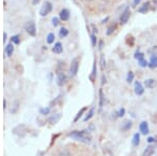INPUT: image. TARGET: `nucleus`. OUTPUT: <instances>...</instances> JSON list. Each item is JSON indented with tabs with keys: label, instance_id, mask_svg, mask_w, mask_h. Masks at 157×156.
I'll list each match as a JSON object with an SVG mask.
<instances>
[{
	"label": "nucleus",
	"instance_id": "f257e3e1",
	"mask_svg": "<svg viewBox=\"0 0 157 156\" xmlns=\"http://www.w3.org/2000/svg\"><path fill=\"white\" fill-rule=\"evenodd\" d=\"M68 136L84 144H90L92 139L91 134H90V132L88 131V130H81V131L75 130V131L70 132V133L68 134Z\"/></svg>",
	"mask_w": 157,
	"mask_h": 156
},
{
	"label": "nucleus",
	"instance_id": "f03ea898",
	"mask_svg": "<svg viewBox=\"0 0 157 156\" xmlns=\"http://www.w3.org/2000/svg\"><path fill=\"white\" fill-rule=\"evenodd\" d=\"M51 9H52L51 2L45 1L44 3H43V5H42V8L40 9V15H41L42 17H45V16H47L49 13H51Z\"/></svg>",
	"mask_w": 157,
	"mask_h": 156
},
{
	"label": "nucleus",
	"instance_id": "7ed1b4c3",
	"mask_svg": "<svg viewBox=\"0 0 157 156\" xmlns=\"http://www.w3.org/2000/svg\"><path fill=\"white\" fill-rule=\"evenodd\" d=\"M24 28H25L26 32L30 35V36H33V37L36 36L37 30H36V25H35V23L33 22V21H28V22H26L25 25H24Z\"/></svg>",
	"mask_w": 157,
	"mask_h": 156
},
{
	"label": "nucleus",
	"instance_id": "20e7f679",
	"mask_svg": "<svg viewBox=\"0 0 157 156\" xmlns=\"http://www.w3.org/2000/svg\"><path fill=\"white\" fill-rule=\"evenodd\" d=\"M56 82H57V85H58V86H64V85L67 83V75L64 74L63 71L58 72Z\"/></svg>",
	"mask_w": 157,
	"mask_h": 156
},
{
	"label": "nucleus",
	"instance_id": "39448f33",
	"mask_svg": "<svg viewBox=\"0 0 157 156\" xmlns=\"http://www.w3.org/2000/svg\"><path fill=\"white\" fill-rule=\"evenodd\" d=\"M130 15H131V11H130L129 8H127L120 16V24H125V23H127L128 20H129V18H130Z\"/></svg>",
	"mask_w": 157,
	"mask_h": 156
},
{
	"label": "nucleus",
	"instance_id": "423d86ee",
	"mask_svg": "<svg viewBox=\"0 0 157 156\" xmlns=\"http://www.w3.org/2000/svg\"><path fill=\"white\" fill-rule=\"evenodd\" d=\"M138 129H139L140 134H142V135H148L149 132H150V128H149L148 122H146V120H142V122L139 124Z\"/></svg>",
	"mask_w": 157,
	"mask_h": 156
},
{
	"label": "nucleus",
	"instance_id": "0eeeda50",
	"mask_svg": "<svg viewBox=\"0 0 157 156\" xmlns=\"http://www.w3.org/2000/svg\"><path fill=\"white\" fill-rule=\"evenodd\" d=\"M78 70V59L75 58L71 61V64H70V75H72V77L77 75Z\"/></svg>",
	"mask_w": 157,
	"mask_h": 156
},
{
	"label": "nucleus",
	"instance_id": "6e6552de",
	"mask_svg": "<svg viewBox=\"0 0 157 156\" xmlns=\"http://www.w3.org/2000/svg\"><path fill=\"white\" fill-rule=\"evenodd\" d=\"M134 92L136 95H142L145 93V87L140 82L136 81L134 83Z\"/></svg>",
	"mask_w": 157,
	"mask_h": 156
},
{
	"label": "nucleus",
	"instance_id": "1a4fd4ad",
	"mask_svg": "<svg viewBox=\"0 0 157 156\" xmlns=\"http://www.w3.org/2000/svg\"><path fill=\"white\" fill-rule=\"evenodd\" d=\"M156 152V148L153 145H149L148 147L144 150L142 152V156H153Z\"/></svg>",
	"mask_w": 157,
	"mask_h": 156
},
{
	"label": "nucleus",
	"instance_id": "9d476101",
	"mask_svg": "<svg viewBox=\"0 0 157 156\" xmlns=\"http://www.w3.org/2000/svg\"><path fill=\"white\" fill-rule=\"evenodd\" d=\"M132 126H133V123H132V120H124L122 126H120V131H123V132L129 131V130L132 128Z\"/></svg>",
	"mask_w": 157,
	"mask_h": 156
},
{
	"label": "nucleus",
	"instance_id": "9b49d317",
	"mask_svg": "<svg viewBox=\"0 0 157 156\" xmlns=\"http://www.w3.org/2000/svg\"><path fill=\"white\" fill-rule=\"evenodd\" d=\"M59 17L62 21H67L68 19L70 18V12L68 11L67 9H63L60 11V14H59Z\"/></svg>",
	"mask_w": 157,
	"mask_h": 156
},
{
	"label": "nucleus",
	"instance_id": "f8f14e48",
	"mask_svg": "<svg viewBox=\"0 0 157 156\" xmlns=\"http://www.w3.org/2000/svg\"><path fill=\"white\" fill-rule=\"evenodd\" d=\"M144 85H145V87H146V88L153 89L154 87H155L156 85H157V82H156L155 79H147V80H145Z\"/></svg>",
	"mask_w": 157,
	"mask_h": 156
},
{
	"label": "nucleus",
	"instance_id": "ddd939ff",
	"mask_svg": "<svg viewBox=\"0 0 157 156\" xmlns=\"http://www.w3.org/2000/svg\"><path fill=\"white\" fill-rule=\"evenodd\" d=\"M131 143H132L133 147H138V146L140 145V133L136 132V133L133 134V137H132Z\"/></svg>",
	"mask_w": 157,
	"mask_h": 156
},
{
	"label": "nucleus",
	"instance_id": "4468645a",
	"mask_svg": "<svg viewBox=\"0 0 157 156\" xmlns=\"http://www.w3.org/2000/svg\"><path fill=\"white\" fill-rule=\"evenodd\" d=\"M99 109L101 111L103 109V106H104V102H105V95H104V92L102 89H99Z\"/></svg>",
	"mask_w": 157,
	"mask_h": 156
},
{
	"label": "nucleus",
	"instance_id": "2eb2a0df",
	"mask_svg": "<svg viewBox=\"0 0 157 156\" xmlns=\"http://www.w3.org/2000/svg\"><path fill=\"white\" fill-rule=\"evenodd\" d=\"M61 117H62L61 113H56V114H54L52 116L49 117V123H51V124H52V125L57 124V123H58L59 120H61Z\"/></svg>",
	"mask_w": 157,
	"mask_h": 156
},
{
	"label": "nucleus",
	"instance_id": "dca6fc26",
	"mask_svg": "<svg viewBox=\"0 0 157 156\" xmlns=\"http://www.w3.org/2000/svg\"><path fill=\"white\" fill-rule=\"evenodd\" d=\"M116 27H117V24H116V23H111V24L109 25L108 27H107V30H106L107 36H110V35H112L114 30L116 29Z\"/></svg>",
	"mask_w": 157,
	"mask_h": 156
},
{
	"label": "nucleus",
	"instance_id": "f3484780",
	"mask_svg": "<svg viewBox=\"0 0 157 156\" xmlns=\"http://www.w3.org/2000/svg\"><path fill=\"white\" fill-rule=\"evenodd\" d=\"M52 51H54V54H61L62 51H63V46H62L60 42H57V43L54 44V46L52 47Z\"/></svg>",
	"mask_w": 157,
	"mask_h": 156
},
{
	"label": "nucleus",
	"instance_id": "a211bd4d",
	"mask_svg": "<svg viewBox=\"0 0 157 156\" xmlns=\"http://www.w3.org/2000/svg\"><path fill=\"white\" fill-rule=\"evenodd\" d=\"M89 79L91 82H94V80L96 79V63H93V66H92V71L89 75Z\"/></svg>",
	"mask_w": 157,
	"mask_h": 156
},
{
	"label": "nucleus",
	"instance_id": "6ab92c4d",
	"mask_svg": "<svg viewBox=\"0 0 157 156\" xmlns=\"http://www.w3.org/2000/svg\"><path fill=\"white\" fill-rule=\"evenodd\" d=\"M148 66L150 68H157V56H151Z\"/></svg>",
	"mask_w": 157,
	"mask_h": 156
},
{
	"label": "nucleus",
	"instance_id": "aec40b11",
	"mask_svg": "<svg viewBox=\"0 0 157 156\" xmlns=\"http://www.w3.org/2000/svg\"><path fill=\"white\" fill-rule=\"evenodd\" d=\"M94 112H96V108H91V109L89 110V112L87 113L86 114V116L84 117V122L86 123V122H88V120H90L92 119V117H93V115H94Z\"/></svg>",
	"mask_w": 157,
	"mask_h": 156
},
{
	"label": "nucleus",
	"instance_id": "412c9836",
	"mask_svg": "<svg viewBox=\"0 0 157 156\" xmlns=\"http://www.w3.org/2000/svg\"><path fill=\"white\" fill-rule=\"evenodd\" d=\"M86 110H87V107H84V108H82L77 113V115H75V120H73V123H77L78 120L82 117V115L84 114L85 112H86Z\"/></svg>",
	"mask_w": 157,
	"mask_h": 156
},
{
	"label": "nucleus",
	"instance_id": "4be33fe9",
	"mask_svg": "<svg viewBox=\"0 0 157 156\" xmlns=\"http://www.w3.org/2000/svg\"><path fill=\"white\" fill-rule=\"evenodd\" d=\"M13 53H14V45H13V43H9L5 47V54L8 57H11L13 55Z\"/></svg>",
	"mask_w": 157,
	"mask_h": 156
},
{
	"label": "nucleus",
	"instance_id": "5701e85b",
	"mask_svg": "<svg viewBox=\"0 0 157 156\" xmlns=\"http://www.w3.org/2000/svg\"><path fill=\"white\" fill-rule=\"evenodd\" d=\"M148 11H150V6H149V1L148 2H145L138 9L139 13H147Z\"/></svg>",
	"mask_w": 157,
	"mask_h": 156
},
{
	"label": "nucleus",
	"instance_id": "b1692460",
	"mask_svg": "<svg viewBox=\"0 0 157 156\" xmlns=\"http://www.w3.org/2000/svg\"><path fill=\"white\" fill-rule=\"evenodd\" d=\"M134 58L136 59L137 61H139V60H141V59H145V54L141 53L139 49H137V50L135 51V54H134Z\"/></svg>",
	"mask_w": 157,
	"mask_h": 156
},
{
	"label": "nucleus",
	"instance_id": "393cba45",
	"mask_svg": "<svg viewBox=\"0 0 157 156\" xmlns=\"http://www.w3.org/2000/svg\"><path fill=\"white\" fill-rule=\"evenodd\" d=\"M68 29L66 27H61V29H60V33H59V35H60V37L61 38H65V37H67L68 36Z\"/></svg>",
	"mask_w": 157,
	"mask_h": 156
},
{
	"label": "nucleus",
	"instance_id": "a878e982",
	"mask_svg": "<svg viewBox=\"0 0 157 156\" xmlns=\"http://www.w3.org/2000/svg\"><path fill=\"white\" fill-rule=\"evenodd\" d=\"M114 114H116V117H123L126 114V109L125 108H120Z\"/></svg>",
	"mask_w": 157,
	"mask_h": 156
},
{
	"label": "nucleus",
	"instance_id": "bb28decb",
	"mask_svg": "<svg viewBox=\"0 0 157 156\" xmlns=\"http://www.w3.org/2000/svg\"><path fill=\"white\" fill-rule=\"evenodd\" d=\"M149 6H150V9H151V11L156 9H157V0H150Z\"/></svg>",
	"mask_w": 157,
	"mask_h": 156
},
{
	"label": "nucleus",
	"instance_id": "cd10ccee",
	"mask_svg": "<svg viewBox=\"0 0 157 156\" xmlns=\"http://www.w3.org/2000/svg\"><path fill=\"white\" fill-rule=\"evenodd\" d=\"M40 114L42 115H47L49 114V112H51V108L49 107H45V108H40Z\"/></svg>",
	"mask_w": 157,
	"mask_h": 156
},
{
	"label": "nucleus",
	"instance_id": "c85d7f7f",
	"mask_svg": "<svg viewBox=\"0 0 157 156\" xmlns=\"http://www.w3.org/2000/svg\"><path fill=\"white\" fill-rule=\"evenodd\" d=\"M99 63H101V68H102V69H105V67H106V58H105V55H101Z\"/></svg>",
	"mask_w": 157,
	"mask_h": 156
},
{
	"label": "nucleus",
	"instance_id": "c756f323",
	"mask_svg": "<svg viewBox=\"0 0 157 156\" xmlns=\"http://www.w3.org/2000/svg\"><path fill=\"white\" fill-rule=\"evenodd\" d=\"M46 41H47V43H48V44H51L52 42L54 41V34H52V33H51V34L47 35Z\"/></svg>",
	"mask_w": 157,
	"mask_h": 156
},
{
	"label": "nucleus",
	"instance_id": "7c9ffc66",
	"mask_svg": "<svg viewBox=\"0 0 157 156\" xmlns=\"http://www.w3.org/2000/svg\"><path fill=\"white\" fill-rule=\"evenodd\" d=\"M133 81H134V74H133L132 71H129V72H128V75H127V82L131 84Z\"/></svg>",
	"mask_w": 157,
	"mask_h": 156
},
{
	"label": "nucleus",
	"instance_id": "2f4dec72",
	"mask_svg": "<svg viewBox=\"0 0 157 156\" xmlns=\"http://www.w3.org/2000/svg\"><path fill=\"white\" fill-rule=\"evenodd\" d=\"M58 156H71V153L69 152V150H67V149H64V150H62L60 153H59Z\"/></svg>",
	"mask_w": 157,
	"mask_h": 156
},
{
	"label": "nucleus",
	"instance_id": "473e14b6",
	"mask_svg": "<svg viewBox=\"0 0 157 156\" xmlns=\"http://www.w3.org/2000/svg\"><path fill=\"white\" fill-rule=\"evenodd\" d=\"M148 53L150 54L151 56H157V45L156 46H153L149 49Z\"/></svg>",
	"mask_w": 157,
	"mask_h": 156
},
{
	"label": "nucleus",
	"instance_id": "72a5a7b5",
	"mask_svg": "<svg viewBox=\"0 0 157 156\" xmlns=\"http://www.w3.org/2000/svg\"><path fill=\"white\" fill-rule=\"evenodd\" d=\"M90 39H91V45L92 46H96L97 40H96V35L91 34V36H90Z\"/></svg>",
	"mask_w": 157,
	"mask_h": 156
},
{
	"label": "nucleus",
	"instance_id": "f704fd0d",
	"mask_svg": "<svg viewBox=\"0 0 157 156\" xmlns=\"http://www.w3.org/2000/svg\"><path fill=\"white\" fill-rule=\"evenodd\" d=\"M148 64H149V63L147 62V61L145 60V59H141V60L138 61V65L140 66V67H142V68L147 67V66H148Z\"/></svg>",
	"mask_w": 157,
	"mask_h": 156
},
{
	"label": "nucleus",
	"instance_id": "c9c22d12",
	"mask_svg": "<svg viewBox=\"0 0 157 156\" xmlns=\"http://www.w3.org/2000/svg\"><path fill=\"white\" fill-rule=\"evenodd\" d=\"M19 42H20V38L19 36H13L12 37V43H15V44H19Z\"/></svg>",
	"mask_w": 157,
	"mask_h": 156
},
{
	"label": "nucleus",
	"instance_id": "e433bc0d",
	"mask_svg": "<svg viewBox=\"0 0 157 156\" xmlns=\"http://www.w3.org/2000/svg\"><path fill=\"white\" fill-rule=\"evenodd\" d=\"M51 21H52V25H54V26H58L59 23H60V22H59V18L58 17H54Z\"/></svg>",
	"mask_w": 157,
	"mask_h": 156
},
{
	"label": "nucleus",
	"instance_id": "4c0bfd02",
	"mask_svg": "<svg viewBox=\"0 0 157 156\" xmlns=\"http://www.w3.org/2000/svg\"><path fill=\"white\" fill-rule=\"evenodd\" d=\"M147 141H148L149 144H153L154 141H155V138H154L153 136H149V137L147 138Z\"/></svg>",
	"mask_w": 157,
	"mask_h": 156
},
{
	"label": "nucleus",
	"instance_id": "58836bf2",
	"mask_svg": "<svg viewBox=\"0 0 157 156\" xmlns=\"http://www.w3.org/2000/svg\"><path fill=\"white\" fill-rule=\"evenodd\" d=\"M103 47H104V41H103V40H99V50H102Z\"/></svg>",
	"mask_w": 157,
	"mask_h": 156
},
{
	"label": "nucleus",
	"instance_id": "ea45409f",
	"mask_svg": "<svg viewBox=\"0 0 157 156\" xmlns=\"http://www.w3.org/2000/svg\"><path fill=\"white\" fill-rule=\"evenodd\" d=\"M94 129H96V127H94V125H93V124H90V125H89V127H88V131H89V132L94 131Z\"/></svg>",
	"mask_w": 157,
	"mask_h": 156
},
{
	"label": "nucleus",
	"instance_id": "a19ab883",
	"mask_svg": "<svg viewBox=\"0 0 157 156\" xmlns=\"http://www.w3.org/2000/svg\"><path fill=\"white\" fill-rule=\"evenodd\" d=\"M140 1H141V0H133V5L136 6L137 4H139V3H140Z\"/></svg>",
	"mask_w": 157,
	"mask_h": 156
},
{
	"label": "nucleus",
	"instance_id": "79ce46f5",
	"mask_svg": "<svg viewBox=\"0 0 157 156\" xmlns=\"http://www.w3.org/2000/svg\"><path fill=\"white\" fill-rule=\"evenodd\" d=\"M105 83H106V78H105V75H102V85Z\"/></svg>",
	"mask_w": 157,
	"mask_h": 156
},
{
	"label": "nucleus",
	"instance_id": "37998d69",
	"mask_svg": "<svg viewBox=\"0 0 157 156\" xmlns=\"http://www.w3.org/2000/svg\"><path fill=\"white\" fill-rule=\"evenodd\" d=\"M108 20H109V17H106V18L104 19V20H102V23H106Z\"/></svg>",
	"mask_w": 157,
	"mask_h": 156
},
{
	"label": "nucleus",
	"instance_id": "c03bdc74",
	"mask_svg": "<svg viewBox=\"0 0 157 156\" xmlns=\"http://www.w3.org/2000/svg\"><path fill=\"white\" fill-rule=\"evenodd\" d=\"M39 1H40V0H33V4H37V3H39Z\"/></svg>",
	"mask_w": 157,
	"mask_h": 156
},
{
	"label": "nucleus",
	"instance_id": "a18cd8bd",
	"mask_svg": "<svg viewBox=\"0 0 157 156\" xmlns=\"http://www.w3.org/2000/svg\"><path fill=\"white\" fill-rule=\"evenodd\" d=\"M5 41H6V34L4 33L3 34V42H5Z\"/></svg>",
	"mask_w": 157,
	"mask_h": 156
},
{
	"label": "nucleus",
	"instance_id": "49530a36",
	"mask_svg": "<svg viewBox=\"0 0 157 156\" xmlns=\"http://www.w3.org/2000/svg\"><path fill=\"white\" fill-rule=\"evenodd\" d=\"M87 1H92V0H87Z\"/></svg>",
	"mask_w": 157,
	"mask_h": 156
}]
</instances>
